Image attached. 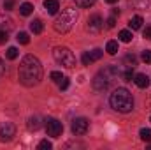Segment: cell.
I'll return each mask as SVG.
<instances>
[{"mask_svg": "<svg viewBox=\"0 0 151 150\" xmlns=\"http://www.w3.org/2000/svg\"><path fill=\"white\" fill-rule=\"evenodd\" d=\"M30 30H32L34 34H40V32L44 30V25H42V21H40V20H34V21L30 23Z\"/></svg>", "mask_w": 151, "mask_h": 150, "instance_id": "9a60e30c", "label": "cell"}, {"mask_svg": "<svg viewBox=\"0 0 151 150\" xmlns=\"http://www.w3.org/2000/svg\"><path fill=\"white\" fill-rule=\"evenodd\" d=\"M132 37H134V36H132L130 30H121V32H119V41H123V42H130Z\"/></svg>", "mask_w": 151, "mask_h": 150, "instance_id": "44dd1931", "label": "cell"}, {"mask_svg": "<svg viewBox=\"0 0 151 150\" xmlns=\"http://www.w3.org/2000/svg\"><path fill=\"white\" fill-rule=\"evenodd\" d=\"M109 103L113 110L119 113H130L134 110V97L127 88H116L109 97Z\"/></svg>", "mask_w": 151, "mask_h": 150, "instance_id": "7a4b0ae2", "label": "cell"}, {"mask_svg": "<svg viewBox=\"0 0 151 150\" xmlns=\"http://www.w3.org/2000/svg\"><path fill=\"white\" fill-rule=\"evenodd\" d=\"M106 23H107V28H114V25H116V16H111Z\"/></svg>", "mask_w": 151, "mask_h": 150, "instance_id": "d6a6232c", "label": "cell"}, {"mask_svg": "<svg viewBox=\"0 0 151 150\" xmlns=\"http://www.w3.org/2000/svg\"><path fill=\"white\" fill-rule=\"evenodd\" d=\"M16 39H18V42H19V44H28V42H30V37H28V34H27V32H19Z\"/></svg>", "mask_w": 151, "mask_h": 150, "instance_id": "cb8c5ba5", "label": "cell"}, {"mask_svg": "<svg viewBox=\"0 0 151 150\" xmlns=\"http://www.w3.org/2000/svg\"><path fill=\"white\" fill-rule=\"evenodd\" d=\"M69 83H70L69 78H62V81H60V88H62V90H67V88H69Z\"/></svg>", "mask_w": 151, "mask_h": 150, "instance_id": "4dcf8cb0", "label": "cell"}, {"mask_svg": "<svg viewBox=\"0 0 151 150\" xmlns=\"http://www.w3.org/2000/svg\"><path fill=\"white\" fill-rule=\"evenodd\" d=\"M106 2H107V4H116L118 0H106Z\"/></svg>", "mask_w": 151, "mask_h": 150, "instance_id": "d590c367", "label": "cell"}, {"mask_svg": "<svg viewBox=\"0 0 151 150\" xmlns=\"http://www.w3.org/2000/svg\"><path fill=\"white\" fill-rule=\"evenodd\" d=\"M18 55H19V51H18V48H14V46H11V48L7 50V58H9V60H14V58H18Z\"/></svg>", "mask_w": 151, "mask_h": 150, "instance_id": "603a6c76", "label": "cell"}, {"mask_svg": "<svg viewBox=\"0 0 151 150\" xmlns=\"http://www.w3.org/2000/svg\"><path fill=\"white\" fill-rule=\"evenodd\" d=\"M12 7H14V0H5V2H4V9H5V11H11Z\"/></svg>", "mask_w": 151, "mask_h": 150, "instance_id": "1f68e13d", "label": "cell"}, {"mask_svg": "<svg viewBox=\"0 0 151 150\" xmlns=\"http://www.w3.org/2000/svg\"><path fill=\"white\" fill-rule=\"evenodd\" d=\"M97 0H76V5L77 7H91Z\"/></svg>", "mask_w": 151, "mask_h": 150, "instance_id": "d4e9b609", "label": "cell"}, {"mask_svg": "<svg viewBox=\"0 0 151 150\" xmlns=\"http://www.w3.org/2000/svg\"><path fill=\"white\" fill-rule=\"evenodd\" d=\"M134 81H135V85H137L139 88H146V87L150 85V78L146 74H135L134 76Z\"/></svg>", "mask_w": 151, "mask_h": 150, "instance_id": "8fae6325", "label": "cell"}, {"mask_svg": "<svg viewBox=\"0 0 151 150\" xmlns=\"http://www.w3.org/2000/svg\"><path fill=\"white\" fill-rule=\"evenodd\" d=\"M106 51H107L109 55H116V53H118V42H116V41H109L107 46H106Z\"/></svg>", "mask_w": 151, "mask_h": 150, "instance_id": "d6986e66", "label": "cell"}, {"mask_svg": "<svg viewBox=\"0 0 151 150\" xmlns=\"http://www.w3.org/2000/svg\"><path fill=\"white\" fill-rule=\"evenodd\" d=\"M76 20H77V9H74V7H65V9L58 14L56 21H55V30H56L58 34L69 32V30L74 27Z\"/></svg>", "mask_w": 151, "mask_h": 150, "instance_id": "3957f363", "label": "cell"}, {"mask_svg": "<svg viewBox=\"0 0 151 150\" xmlns=\"http://www.w3.org/2000/svg\"><path fill=\"white\" fill-rule=\"evenodd\" d=\"M130 5L135 9H146L150 5V0H130Z\"/></svg>", "mask_w": 151, "mask_h": 150, "instance_id": "e0dca14e", "label": "cell"}, {"mask_svg": "<svg viewBox=\"0 0 151 150\" xmlns=\"http://www.w3.org/2000/svg\"><path fill=\"white\" fill-rule=\"evenodd\" d=\"M49 78H51V79H53V81H56V83H60V81H62V78H63V76H62V73H58V71H53V73H51V74H49Z\"/></svg>", "mask_w": 151, "mask_h": 150, "instance_id": "4316f807", "label": "cell"}, {"mask_svg": "<svg viewBox=\"0 0 151 150\" xmlns=\"http://www.w3.org/2000/svg\"><path fill=\"white\" fill-rule=\"evenodd\" d=\"M0 73H2V58H0Z\"/></svg>", "mask_w": 151, "mask_h": 150, "instance_id": "8d00e7d4", "label": "cell"}, {"mask_svg": "<svg viewBox=\"0 0 151 150\" xmlns=\"http://www.w3.org/2000/svg\"><path fill=\"white\" fill-rule=\"evenodd\" d=\"M139 136H141V140L142 141H151V129H141V133H139Z\"/></svg>", "mask_w": 151, "mask_h": 150, "instance_id": "7402d4cb", "label": "cell"}, {"mask_svg": "<svg viewBox=\"0 0 151 150\" xmlns=\"http://www.w3.org/2000/svg\"><path fill=\"white\" fill-rule=\"evenodd\" d=\"M53 57H55V60H56L58 64H62V66L67 67V69H72V67L76 66L74 53H72L69 48H65V46L55 48V50H53Z\"/></svg>", "mask_w": 151, "mask_h": 150, "instance_id": "5b68a950", "label": "cell"}, {"mask_svg": "<svg viewBox=\"0 0 151 150\" xmlns=\"http://www.w3.org/2000/svg\"><path fill=\"white\" fill-rule=\"evenodd\" d=\"M128 27H130L132 30H139V28L142 27V18H141V16H134V18H130Z\"/></svg>", "mask_w": 151, "mask_h": 150, "instance_id": "4fadbf2b", "label": "cell"}, {"mask_svg": "<svg viewBox=\"0 0 151 150\" xmlns=\"http://www.w3.org/2000/svg\"><path fill=\"white\" fill-rule=\"evenodd\" d=\"M123 64H125L127 67L134 69V67L137 66V57H135V55H127V57L123 58Z\"/></svg>", "mask_w": 151, "mask_h": 150, "instance_id": "5bb4252c", "label": "cell"}, {"mask_svg": "<svg viewBox=\"0 0 151 150\" xmlns=\"http://www.w3.org/2000/svg\"><path fill=\"white\" fill-rule=\"evenodd\" d=\"M14 134H16V125H14L12 122H4V124H0V141H2V143L11 141V140L14 138Z\"/></svg>", "mask_w": 151, "mask_h": 150, "instance_id": "52a82bcc", "label": "cell"}, {"mask_svg": "<svg viewBox=\"0 0 151 150\" xmlns=\"http://www.w3.org/2000/svg\"><path fill=\"white\" fill-rule=\"evenodd\" d=\"M11 28H12V21H11V18H5L4 14H0V30H4V32H11Z\"/></svg>", "mask_w": 151, "mask_h": 150, "instance_id": "7c38bea8", "label": "cell"}, {"mask_svg": "<svg viewBox=\"0 0 151 150\" xmlns=\"http://www.w3.org/2000/svg\"><path fill=\"white\" fill-rule=\"evenodd\" d=\"M44 9L49 14H56L60 9V4H58V0H44Z\"/></svg>", "mask_w": 151, "mask_h": 150, "instance_id": "30bf717a", "label": "cell"}, {"mask_svg": "<svg viewBox=\"0 0 151 150\" xmlns=\"http://www.w3.org/2000/svg\"><path fill=\"white\" fill-rule=\"evenodd\" d=\"M116 76H118V69L116 67H106L104 71H100L93 78V88L95 90H107Z\"/></svg>", "mask_w": 151, "mask_h": 150, "instance_id": "277c9868", "label": "cell"}, {"mask_svg": "<svg viewBox=\"0 0 151 150\" xmlns=\"http://www.w3.org/2000/svg\"><path fill=\"white\" fill-rule=\"evenodd\" d=\"M27 125H28V129H30V131H37L39 127H40V124H39V117H37V115H35V117H30V118H28V124H27Z\"/></svg>", "mask_w": 151, "mask_h": 150, "instance_id": "ac0fdd59", "label": "cell"}, {"mask_svg": "<svg viewBox=\"0 0 151 150\" xmlns=\"http://www.w3.org/2000/svg\"><path fill=\"white\" fill-rule=\"evenodd\" d=\"M144 39H151V25L146 27V30H144Z\"/></svg>", "mask_w": 151, "mask_h": 150, "instance_id": "836d02e7", "label": "cell"}, {"mask_svg": "<svg viewBox=\"0 0 151 150\" xmlns=\"http://www.w3.org/2000/svg\"><path fill=\"white\" fill-rule=\"evenodd\" d=\"M19 81L25 85V87H35L40 83L42 79V66L39 62L37 57L34 55H27L23 57L21 64H19Z\"/></svg>", "mask_w": 151, "mask_h": 150, "instance_id": "6da1fadb", "label": "cell"}, {"mask_svg": "<svg viewBox=\"0 0 151 150\" xmlns=\"http://www.w3.org/2000/svg\"><path fill=\"white\" fill-rule=\"evenodd\" d=\"M83 64H84V66H90V57H88V53L83 55Z\"/></svg>", "mask_w": 151, "mask_h": 150, "instance_id": "e575fe53", "label": "cell"}, {"mask_svg": "<svg viewBox=\"0 0 151 150\" xmlns=\"http://www.w3.org/2000/svg\"><path fill=\"white\" fill-rule=\"evenodd\" d=\"M88 127H90V122L86 118H76L72 122V133L77 136H83L88 133Z\"/></svg>", "mask_w": 151, "mask_h": 150, "instance_id": "ba28073f", "label": "cell"}, {"mask_svg": "<svg viewBox=\"0 0 151 150\" xmlns=\"http://www.w3.org/2000/svg\"><path fill=\"white\" fill-rule=\"evenodd\" d=\"M88 57H90V64H93V62H97V60L102 57V51H100V50H93V51L88 53Z\"/></svg>", "mask_w": 151, "mask_h": 150, "instance_id": "ffe728a7", "label": "cell"}, {"mask_svg": "<svg viewBox=\"0 0 151 150\" xmlns=\"http://www.w3.org/2000/svg\"><path fill=\"white\" fill-rule=\"evenodd\" d=\"M104 27V20L100 14H91L88 18V30L90 32H100Z\"/></svg>", "mask_w": 151, "mask_h": 150, "instance_id": "9c48e42d", "label": "cell"}, {"mask_svg": "<svg viewBox=\"0 0 151 150\" xmlns=\"http://www.w3.org/2000/svg\"><path fill=\"white\" fill-rule=\"evenodd\" d=\"M46 124V131H47V136H51V138H58L60 134H62V131H63V125H62V122L60 120H56V118H46L44 120Z\"/></svg>", "mask_w": 151, "mask_h": 150, "instance_id": "8992f818", "label": "cell"}, {"mask_svg": "<svg viewBox=\"0 0 151 150\" xmlns=\"http://www.w3.org/2000/svg\"><path fill=\"white\" fill-rule=\"evenodd\" d=\"M39 149H40V150H51V149H53V145H51L47 140H44V141H40V143H39Z\"/></svg>", "mask_w": 151, "mask_h": 150, "instance_id": "83f0119b", "label": "cell"}, {"mask_svg": "<svg viewBox=\"0 0 151 150\" xmlns=\"http://www.w3.org/2000/svg\"><path fill=\"white\" fill-rule=\"evenodd\" d=\"M150 122H151V118H150Z\"/></svg>", "mask_w": 151, "mask_h": 150, "instance_id": "74e56055", "label": "cell"}, {"mask_svg": "<svg viewBox=\"0 0 151 150\" xmlns=\"http://www.w3.org/2000/svg\"><path fill=\"white\" fill-rule=\"evenodd\" d=\"M123 79H125V81H132V79H134V73H132L130 67H127V71L123 73Z\"/></svg>", "mask_w": 151, "mask_h": 150, "instance_id": "484cf974", "label": "cell"}, {"mask_svg": "<svg viewBox=\"0 0 151 150\" xmlns=\"http://www.w3.org/2000/svg\"><path fill=\"white\" fill-rule=\"evenodd\" d=\"M9 41V32H4V30H0V44H5Z\"/></svg>", "mask_w": 151, "mask_h": 150, "instance_id": "f546056e", "label": "cell"}, {"mask_svg": "<svg viewBox=\"0 0 151 150\" xmlns=\"http://www.w3.org/2000/svg\"><path fill=\"white\" fill-rule=\"evenodd\" d=\"M19 12H21L23 16H30V14L34 12V5H32V4H28V2H25V4H21Z\"/></svg>", "mask_w": 151, "mask_h": 150, "instance_id": "2e32d148", "label": "cell"}, {"mask_svg": "<svg viewBox=\"0 0 151 150\" xmlns=\"http://www.w3.org/2000/svg\"><path fill=\"white\" fill-rule=\"evenodd\" d=\"M142 62H146V64H151V51H150V50L142 51Z\"/></svg>", "mask_w": 151, "mask_h": 150, "instance_id": "f1b7e54d", "label": "cell"}]
</instances>
